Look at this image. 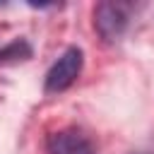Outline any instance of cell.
I'll return each instance as SVG.
<instances>
[{
	"label": "cell",
	"instance_id": "3957f363",
	"mask_svg": "<svg viewBox=\"0 0 154 154\" xmlns=\"http://www.w3.org/2000/svg\"><path fill=\"white\" fill-rule=\"evenodd\" d=\"M48 154H96L94 142L77 128H65L55 130L46 140Z\"/></svg>",
	"mask_w": 154,
	"mask_h": 154
},
{
	"label": "cell",
	"instance_id": "277c9868",
	"mask_svg": "<svg viewBox=\"0 0 154 154\" xmlns=\"http://www.w3.org/2000/svg\"><path fill=\"white\" fill-rule=\"evenodd\" d=\"M26 58H31V46L24 38H17V41H12V43H7V46L0 48V65L26 60Z\"/></svg>",
	"mask_w": 154,
	"mask_h": 154
},
{
	"label": "cell",
	"instance_id": "5b68a950",
	"mask_svg": "<svg viewBox=\"0 0 154 154\" xmlns=\"http://www.w3.org/2000/svg\"><path fill=\"white\" fill-rule=\"evenodd\" d=\"M137 154H154V152H137Z\"/></svg>",
	"mask_w": 154,
	"mask_h": 154
},
{
	"label": "cell",
	"instance_id": "7a4b0ae2",
	"mask_svg": "<svg viewBox=\"0 0 154 154\" xmlns=\"http://www.w3.org/2000/svg\"><path fill=\"white\" fill-rule=\"evenodd\" d=\"M82 65H84V53H82V48L70 46V48L51 65V70L46 72V84H43L46 91H48V94H60V91L70 89V87L77 82L79 72H82Z\"/></svg>",
	"mask_w": 154,
	"mask_h": 154
},
{
	"label": "cell",
	"instance_id": "6da1fadb",
	"mask_svg": "<svg viewBox=\"0 0 154 154\" xmlns=\"http://www.w3.org/2000/svg\"><path fill=\"white\" fill-rule=\"evenodd\" d=\"M135 5L132 2H99L94 7V29L108 43L118 41L130 26Z\"/></svg>",
	"mask_w": 154,
	"mask_h": 154
}]
</instances>
